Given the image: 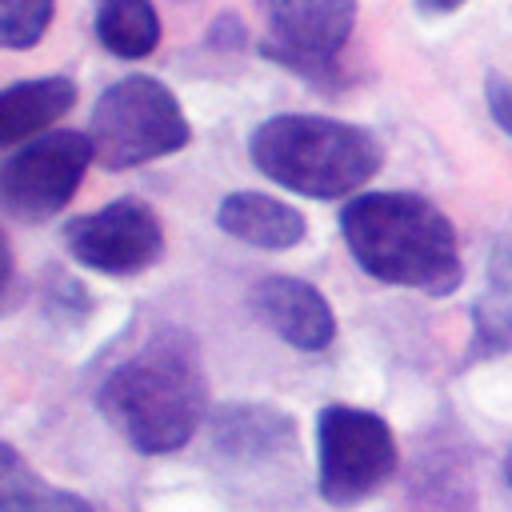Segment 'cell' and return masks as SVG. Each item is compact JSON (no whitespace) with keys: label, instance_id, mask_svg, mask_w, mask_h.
<instances>
[{"label":"cell","instance_id":"obj_1","mask_svg":"<svg viewBox=\"0 0 512 512\" xmlns=\"http://www.w3.org/2000/svg\"><path fill=\"white\" fill-rule=\"evenodd\" d=\"M96 404L136 452L160 456L184 448L208 404L196 340L180 328H156L104 376Z\"/></svg>","mask_w":512,"mask_h":512},{"label":"cell","instance_id":"obj_2","mask_svg":"<svg viewBox=\"0 0 512 512\" xmlns=\"http://www.w3.org/2000/svg\"><path fill=\"white\" fill-rule=\"evenodd\" d=\"M352 260L400 288L448 296L464 280L452 220L416 192H360L340 212Z\"/></svg>","mask_w":512,"mask_h":512},{"label":"cell","instance_id":"obj_3","mask_svg":"<svg viewBox=\"0 0 512 512\" xmlns=\"http://www.w3.org/2000/svg\"><path fill=\"white\" fill-rule=\"evenodd\" d=\"M252 164L288 192L312 200H340L364 188L384 160L380 140L332 116L288 112L264 120L248 140Z\"/></svg>","mask_w":512,"mask_h":512},{"label":"cell","instance_id":"obj_4","mask_svg":"<svg viewBox=\"0 0 512 512\" xmlns=\"http://www.w3.org/2000/svg\"><path fill=\"white\" fill-rule=\"evenodd\" d=\"M88 128L96 164L108 172L160 160L168 152L188 148L192 140L180 100L156 76H124L108 84L92 108Z\"/></svg>","mask_w":512,"mask_h":512},{"label":"cell","instance_id":"obj_5","mask_svg":"<svg viewBox=\"0 0 512 512\" xmlns=\"http://www.w3.org/2000/svg\"><path fill=\"white\" fill-rule=\"evenodd\" d=\"M320 496L336 508L360 504L396 472V440L384 416L352 404H328L316 416Z\"/></svg>","mask_w":512,"mask_h":512},{"label":"cell","instance_id":"obj_6","mask_svg":"<svg viewBox=\"0 0 512 512\" xmlns=\"http://www.w3.org/2000/svg\"><path fill=\"white\" fill-rule=\"evenodd\" d=\"M92 160L96 152L84 132L64 128V132L36 136L0 168V208L32 224L56 216L76 196Z\"/></svg>","mask_w":512,"mask_h":512},{"label":"cell","instance_id":"obj_7","mask_svg":"<svg viewBox=\"0 0 512 512\" xmlns=\"http://www.w3.org/2000/svg\"><path fill=\"white\" fill-rule=\"evenodd\" d=\"M64 244L76 264L104 276H136L164 256L160 216L144 200H112L100 212L76 216L64 228Z\"/></svg>","mask_w":512,"mask_h":512},{"label":"cell","instance_id":"obj_8","mask_svg":"<svg viewBox=\"0 0 512 512\" xmlns=\"http://www.w3.org/2000/svg\"><path fill=\"white\" fill-rule=\"evenodd\" d=\"M268 24V56L292 68H328L348 44L356 0H256Z\"/></svg>","mask_w":512,"mask_h":512},{"label":"cell","instance_id":"obj_9","mask_svg":"<svg viewBox=\"0 0 512 512\" xmlns=\"http://www.w3.org/2000/svg\"><path fill=\"white\" fill-rule=\"evenodd\" d=\"M256 316L292 348L300 352H320L336 336V316L332 304L296 276H264L252 292Z\"/></svg>","mask_w":512,"mask_h":512},{"label":"cell","instance_id":"obj_10","mask_svg":"<svg viewBox=\"0 0 512 512\" xmlns=\"http://www.w3.org/2000/svg\"><path fill=\"white\" fill-rule=\"evenodd\" d=\"M216 224L228 236H236L240 244L268 248V252L296 248L308 232L300 208H292L288 200H276L268 192H232V196H224L220 208H216Z\"/></svg>","mask_w":512,"mask_h":512},{"label":"cell","instance_id":"obj_11","mask_svg":"<svg viewBox=\"0 0 512 512\" xmlns=\"http://www.w3.org/2000/svg\"><path fill=\"white\" fill-rule=\"evenodd\" d=\"M76 104L72 76H40L0 88V144H20L44 136L56 120H64Z\"/></svg>","mask_w":512,"mask_h":512},{"label":"cell","instance_id":"obj_12","mask_svg":"<svg viewBox=\"0 0 512 512\" xmlns=\"http://www.w3.org/2000/svg\"><path fill=\"white\" fill-rule=\"evenodd\" d=\"M296 424L268 404H228L212 416V444L228 460H268L292 448Z\"/></svg>","mask_w":512,"mask_h":512},{"label":"cell","instance_id":"obj_13","mask_svg":"<svg viewBox=\"0 0 512 512\" xmlns=\"http://www.w3.org/2000/svg\"><path fill=\"white\" fill-rule=\"evenodd\" d=\"M472 352H512V244H496L488 260V288L472 308Z\"/></svg>","mask_w":512,"mask_h":512},{"label":"cell","instance_id":"obj_14","mask_svg":"<svg viewBox=\"0 0 512 512\" xmlns=\"http://www.w3.org/2000/svg\"><path fill=\"white\" fill-rule=\"evenodd\" d=\"M0 512H96L84 496L48 484L12 444L0 440Z\"/></svg>","mask_w":512,"mask_h":512},{"label":"cell","instance_id":"obj_15","mask_svg":"<svg viewBox=\"0 0 512 512\" xmlns=\"http://www.w3.org/2000/svg\"><path fill=\"white\" fill-rule=\"evenodd\" d=\"M100 44L120 60H144L160 44V16L152 0H100L96 12Z\"/></svg>","mask_w":512,"mask_h":512},{"label":"cell","instance_id":"obj_16","mask_svg":"<svg viewBox=\"0 0 512 512\" xmlns=\"http://www.w3.org/2000/svg\"><path fill=\"white\" fill-rule=\"evenodd\" d=\"M52 24V0H0V48H32Z\"/></svg>","mask_w":512,"mask_h":512},{"label":"cell","instance_id":"obj_17","mask_svg":"<svg viewBox=\"0 0 512 512\" xmlns=\"http://www.w3.org/2000/svg\"><path fill=\"white\" fill-rule=\"evenodd\" d=\"M484 96H488V112H492V120L512 136V80H508V76H488Z\"/></svg>","mask_w":512,"mask_h":512},{"label":"cell","instance_id":"obj_18","mask_svg":"<svg viewBox=\"0 0 512 512\" xmlns=\"http://www.w3.org/2000/svg\"><path fill=\"white\" fill-rule=\"evenodd\" d=\"M464 4H468V0H416V8L428 12V16H448V12L464 8Z\"/></svg>","mask_w":512,"mask_h":512},{"label":"cell","instance_id":"obj_19","mask_svg":"<svg viewBox=\"0 0 512 512\" xmlns=\"http://www.w3.org/2000/svg\"><path fill=\"white\" fill-rule=\"evenodd\" d=\"M8 280H12V248H8V236L0 232V296H4Z\"/></svg>","mask_w":512,"mask_h":512},{"label":"cell","instance_id":"obj_20","mask_svg":"<svg viewBox=\"0 0 512 512\" xmlns=\"http://www.w3.org/2000/svg\"><path fill=\"white\" fill-rule=\"evenodd\" d=\"M504 468H508V480H512V452H508V464Z\"/></svg>","mask_w":512,"mask_h":512}]
</instances>
